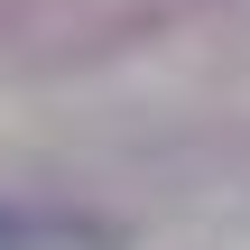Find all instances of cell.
<instances>
[{
    "label": "cell",
    "mask_w": 250,
    "mask_h": 250,
    "mask_svg": "<svg viewBox=\"0 0 250 250\" xmlns=\"http://www.w3.org/2000/svg\"><path fill=\"white\" fill-rule=\"evenodd\" d=\"M0 241H9V213H0Z\"/></svg>",
    "instance_id": "1"
}]
</instances>
